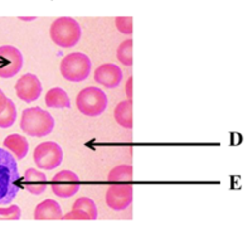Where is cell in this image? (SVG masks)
<instances>
[{"instance_id": "13", "label": "cell", "mask_w": 252, "mask_h": 232, "mask_svg": "<svg viewBox=\"0 0 252 232\" xmlns=\"http://www.w3.org/2000/svg\"><path fill=\"white\" fill-rule=\"evenodd\" d=\"M62 217L63 213L61 206L53 199H46L35 207V220H62Z\"/></svg>"}, {"instance_id": "11", "label": "cell", "mask_w": 252, "mask_h": 232, "mask_svg": "<svg viewBox=\"0 0 252 232\" xmlns=\"http://www.w3.org/2000/svg\"><path fill=\"white\" fill-rule=\"evenodd\" d=\"M94 78L101 86H105L107 89H116L120 86L123 81V72L120 67L114 63H105L96 68Z\"/></svg>"}, {"instance_id": "8", "label": "cell", "mask_w": 252, "mask_h": 232, "mask_svg": "<svg viewBox=\"0 0 252 232\" xmlns=\"http://www.w3.org/2000/svg\"><path fill=\"white\" fill-rule=\"evenodd\" d=\"M80 186V178L71 170H61L51 181L52 191L61 198L73 197L78 192Z\"/></svg>"}, {"instance_id": "24", "label": "cell", "mask_w": 252, "mask_h": 232, "mask_svg": "<svg viewBox=\"0 0 252 232\" xmlns=\"http://www.w3.org/2000/svg\"><path fill=\"white\" fill-rule=\"evenodd\" d=\"M6 102H8V98H6V95L4 94V91L0 89V114L4 111L6 106Z\"/></svg>"}, {"instance_id": "5", "label": "cell", "mask_w": 252, "mask_h": 232, "mask_svg": "<svg viewBox=\"0 0 252 232\" xmlns=\"http://www.w3.org/2000/svg\"><path fill=\"white\" fill-rule=\"evenodd\" d=\"M106 94L98 87H86L81 90L76 99V105L81 114L90 118L100 116L107 107Z\"/></svg>"}, {"instance_id": "6", "label": "cell", "mask_w": 252, "mask_h": 232, "mask_svg": "<svg viewBox=\"0 0 252 232\" xmlns=\"http://www.w3.org/2000/svg\"><path fill=\"white\" fill-rule=\"evenodd\" d=\"M34 162L38 168L46 170L56 169L63 161V150L55 141H46L35 146Z\"/></svg>"}, {"instance_id": "22", "label": "cell", "mask_w": 252, "mask_h": 232, "mask_svg": "<svg viewBox=\"0 0 252 232\" xmlns=\"http://www.w3.org/2000/svg\"><path fill=\"white\" fill-rule=\"evenodd\" d=\"M20 217H22V211L15 204L0 208V220H19Z\"/></svg>"}, {"instance_id": "14", "label": "cell", "mask_w": 252, "mask_h": 232, "mask_svg": "<svg viewBox=\"0 0 252 232\" xmlns=\"http://www.w3.org/2000/svg\"><path fill=\"white\" fill-rule=\"evenodd\" d=\"M4 146L19 161L26 157L29 149V144L27 139L24 136H20L19 134H12L6 136L5 140H4Z\"/></svg>"}, {"instance_id": "21", "label": "cell", "mask_w": 252, "mask_h": 232, "mask_svg": "<svg viewBox=\"0 0 252 232\" xmlns=\"http://www.w3.org/2000/svg\"><path fill=\"white\" fill-rule=\"evenodd\" d=\"M115 24H116L118 31L123 34H132V17H116Z\"/></svg>"}, {"instance_id": "12", "label": "cell", "mask_w": 252, "mask_h": 232, "mask_svg": "<svg viewBox=\"0 0 252 232\" xmlns=\"http://www.w3.org/2000/svg\"><path fill=\"white\" fill-rule=\"evenodd\" d=\"M23 187L32 195H40L47 188V177L40 170L31 168L27 169L23 178Z\"/></svg>"}, {"instance_id": "9", "label": "cell", "mask_w": 252, "mask_h": 232, "mask_svg": "<svg viewBox=\"0 0 252 232\" xmlns=\"http://www.w3.org/2000/svg\"><path fill=\"white\" fill-rule=\"evenodd\" d=\"M132 186L129 183L114 184L106 192V203L114 211H124L132 203Z\"/></svg>"}, {"instance_id": "23", "label": "cell", "mask_w": 252, "mask_h": 232, "mask_svg": "<svg viewBox=\"0 0 252 232\" xmlns=\"http://www.w3.org/2000/svg\"><path fill=\"white\" fill-rule=\"evenodd\" d=\"M62 220H91V218L86 212H83L82 209L73 208L71 212L63 216Z\"/></svg>"}, {"instance_id": "10", "label": "cell", "mask_w": 252, "mask_h": 232, "mask_svg": "<svg viewBox=\"0 0 252 232\" xmlns=\"http://www.w3.org/2000/svg\"><path fill=\"white\" fill-rule=\"evenodd\" d=\"M42 90L43 87H42L39 78L33 73H27V75L22 76L15 83L17 96L27 103L37 101L42 94Z\"/></svg>"}, {"instance_id": "19", "label": "cell", "mask_w": 252, "mask_h": 232, "mask_svg": "<svg viewBox=\"0 0 252 232\" xmlns=\"http://www.w3.org/2000/svg\"><path fill=\"white\" fill-rule=\"evenodd\" d=\"M116 57H118L119 62L123 63L124 66H132V39L124 40L123 43L118 47Z\"/></svg>"}, {"instance_id": "25", "label": "cell", "mask_w": 252, "mask_h": 232, "mask_svg": "<svg viewBox=\"0 0 252 232\" xmlns=\"http://www.w3.org/2000/svg\"><path fill=\"white\" fill-rule=\"evenodd\" d=\"M126 96L129 98V100L131 101L132 99V77H130L126 82Z\"/></svg>"}, {"instance_id": "16", "label": "cell", "mask_w": 252, "mask_h": 232, "mask_svg": "<svg viewBox=\"0 0 252 232\" xmlns=\"http://www.w3.org/2000/svg\"><path fill=\"white\" fill-rule=\"evenodd\" d=\"M114 116L116 123L125 129H132V102L130 100L121 101L115 107Z\"/></svg>"}, {"instance_id": "17", "label": "cell", "mask_w": 252, "mask_h": 232, "mask_svg": "<svg viewBox=\"0 0 252 232\" xmlns=\"http://www.w3.org/2000/svg\"><path fill=\"white\" fill-rule=\"evenodd\" d=\"M110 183H130L132 182V166L129 164L115 166L107 177Z\"/></svg>"}, {"instance_id": "15", "label": "cell", "mask_w": 252, "mask_h": 232, "mask_svg": "<svg viewBox=\"0 0 252 232\" xmlns=\"http://www.w3.org/2000/svg\"><path fill=\"white\" fill-rule=\"evenodd\" d=\"M44 101H46L47 106L52 107V109H69L71 107L68 95L61 87H53L49 90Z\"/></svg>"}, {"instance_id": "3", "label": "cell", "mask_w": 252, "mask_h": 232, "mask_svg": "<svg viewBox=\"0 0 252 232\" xmlns=\"http://www.w3.org/2000/svg\"><path fill=\"white\" fill-rule=\"evenodd\" d=\"M49 37L56 46L61 48H71L80 42L82 29L78 22L71 17H61L52 23Z\"/></svg>"}, {"instance_id": "7", "label": "cell", "mask_w": 252, "mask_h": 232, "mask_svg": "<svg viewBox=\"0 0 252 232\" xmlns=\"http://www.w3.org/2000/svg\"><path fill=\"white\" fill-rule=\"evenodd\" d=\"M23 67V55L13 46L0 47V77L12 78Z\"/></svg>"}, {"instance_id": "20", "label": "cell", "mask_w": 252, "mask_h": 232, "mask_svg": "<svg viewBox=\"0 0 252 232\" xmlns=\"http://www.w3.org/2000/svg\"><path fill=\"white\" fill-rule=\"evenodd\" d=\"M73 208L82 209L83 212H86L87 215L90 216V218H91V220H97V217H98L97 206H96V203L92 201L91 198H89V197L78 198L77 201L73 203Z\"/></svg>"}, {"instance_id": "4", "label": "cell", "mask_w": 252, "mask_h": 232, "mask_svg": "<svg viewBox=\"0 0 252 232\" xmlns=\"http://www.w3.org/2000/svg\"><path fill=\"white\" fill-rule=\"evenodd\" d=\"M61 75L69 82H82L90 76L91 60L81 52L69 53L61 61Z\"/></svg>"}, {"instance_id": "2", "label": "cell", "mask_w": 252, "mask_h": 232, "mask_svg": "<svg viewBox=\"0 0 252 232\" xmlns=\"http://www.w3.org/2000/svg\"><path fill=\"white\" fill-rule=\"evenodd\" d=\"M20 129L33 138H43L55 129V119L40 107L26 109L20 119Z\"/></svg>"}, {"instance_id": "18", "label": "cell", "mask_w": 252, "mask_h": 232, "mask_svg": "<svg viewBox=\"0 0 252 232\" xmlns=\"http://www.w3.org/2000/svg\"><path fill=\"white\" fill-rule=\"evenodd\" d=\"M15 120H17V107L13 100L8 99L5 109L0 114V128L3 129L10 128L15 123Z\"/></svg>"}, {"instance_id": "26", "label": "cell", "mask_w": 252, "mask_h": 232, "mask_svg": "<svg viewBox=\"0 0 252 232\" xmlns=\"http://www.w3.org/2000/svg\"><path fill=\"white\" fill-rule=\"evenodd\" d=\"M19 19H22V20H34L35 18H23V17H22V18H19Z\"/></svg>"}, {"instance_id": "1", "label": "cell", "mask_w": 252, "mask_h": 232, "mask_svg": "<svg viewBox=\"0 0 252 232\" xmlns=\"http://www.w3.org/2000/svg\"><path fill=\"white\" fill-rule=\"evenodd\" d=\"M19 191V173L15 158L0 148V206L13 202Z\"/></svg>"}]
</instances>
